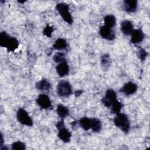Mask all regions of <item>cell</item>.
<instances>
[{
	"label": "cell",
	"mask_w": 150,
	"mask_h": 150,
	"mask_svg": "<svg viewBox=\"0 0 150 150\" xmlns=\"http://www.w3.org/2000/svg\"><path fill=\"white\" fill-rule=\"evenodd\" d=\"M104 22L105 26L112 28L116 24V18L112 15H107L104 18Z\"/></svg>",
	"instance_id": "cell-19"
},
{
	"label": "cell",
	"mask_w": 150,
	"mask_h": 150,
	"mask_svg": "<svg viewBox=\"0 0 150 150\" xmlns=\"http://www.w3.org/2000/svg\"><path fill=\"white\" fill-rule=\"evenodd\" d=\"M117 94L113 89H107L105 96L101 99V103L105 107L110 108L112 104L117 100Z\"/></svg>",
	"instance_id": "cell-6"
},
{
	"label": "cell",
	"mask_w": 150,
	"mask_h": 150,
	"mask_svg": "<svg viewBox=\"0 0 150 150\" xmlns=\"http://www.w3.org/2000/svg\"><path fill=\"white\" fill-rule=\"evenodd\" d=\"M3 142H4V139H3V136H2V134H1V147H2L3 145H2V144H3Z\"/></svg>",
	"instance_id": "cell-29"
},
{
	"label": "cell",
	"mask_w": 150,
	"mask_h": 150,
	"mask_svg": "<svg viewBox=\"0 0 150 150\" xmlns=\"http://www.w3.org/2000/svg\"><path fill=\"white\" fill-rule=\"evenodd\" d=\"M99 34L102 38L108 40H112L115 38V33L112 28H110L105 25L100 27Z\"/></svg>",
	"instance_id": "cell-7"
},
{
	"label": "cell",
	"mask_w": 150,
	"mask_h": 150,
	"mask_svg": "<svg viewBox=\"0 0 150 150\" xmlns=\"http://www.w3.org/2000/svg\"><path fill=\"white\" fill-rule=\"evenodd\" d=\"M56 71L60 77H64L69 74V66L66 62L59 63L56 66Z\"/></svg>",
	"instance_id": "cell-14"
},
{
	"label": "cell",
	"mask_w": 150,
	"mask_h": 150,
	"mask_svg": "<svg viewBox=\"0 0 150 150\" xmlns=\"http://www.w3.org/2000/svg\"><path fill=\"white\" fill-rule=\"evenodd\" d=\"M56 112H57V115L61 118H66L69 114V108L67 107H66L62 104H59L57 106Z\"/></svg>",
	"instance_id": "cell-17"
},
{
	"label": "cell",
	"mask_w": 150,
	"mask_h": 150,
	"mask_svg": "<svg viewBox=\"0 0 150 150\" xmlns=\"http://www.w3.org/2000/svg\"><path fill=\"white\" fill-rule=\"evenodd\" d=\"M138 90L137 85L131 81L125 83L121 88L120 91L124 93L126 96H129L134 94Z\"/></svg>",
	"instance_id": "cell-9"
},
{
	"label": "cell",
	"mask_w": 150,
	"mask_h": 150,
	"mask_svg": "<svg viewBox=\"0 0 150 150\" xmlns=\"http://www.w3.org/2000/svg\"><path fill=\"white\" fill-rule=\"evenodd\" d=\"M16 118L19 123L22 125L31 127L33 125V121L28 114V112L23 108H20L16 112Z\"/></svg>",
	"instance_id": "cell-5"
},
{
	"label": "cell",
	"mask_w": 150,
	"mask_h": 150,
	"mask_svg": "<svg viewBox=\"0 0 150 150\" xmlns=\"http://www.w3.org/2000/svg\"><path fill=\"white\" fill-rule=\"evenodd\" d=\"M114 124L125 134H127L129 131L130 122L127 115L124 113L119 112L116 114L114 119Z\"/></svg>",
	"instance_id": "cell-2"
},
{
	"label": "cell",
	"mask_w": 150,
	"mask_h": 150,
	"mask_svg": "<svg viewBox=\"0 0 150 150\" xmlns=\"http://www.w3.org/2000/svg\"><path fill=\"white\" fill-rule=\"evenodd\" d=\"M82 92H83L82 90H77L75 92V95L76 96H80L82 93Z\"/></svg>",
	"instance_id": "cell-28"
},
{
	"label": "cell",
	"mask_w": 150,
	"mask_h": 150,
	"mask_svg": "<svg viewBox=\"0 0 150 150\" xmlns=\"http://www.w3.org/2000/svg\"><path fill=\"white\" fill-rule=\"evenodd\" d=\"M67 47V42L65 39L63 38H59L57 39L54 43L53 45V47L54 49L58 50H62L66 49Z\"/></svg>",
	"instance_id": "cell-18"
},
{
	"label": "cell",
	"mask_w": 150,
	"mask_h": 150,
	"mask_svg": "<svg viewBox=\"0 0 150 150\" xmlns=\"http://www.w3.org/2000/svg\"><path fill=\"white\" fill-rule=\"evenodd\" d=\"M11 147L13 150H24L26 149L25 144L21 141H16L13 142L12 144Z\"/></svg>",
	"instance_id": "cell-23"
},
{
	"label": "cell",
	"mask_w": 150,
	"mask_h": 150,
	"mask_svg": "<svg viewBox=\"0 0 150 150\" xmlns=\"http://www.w3.org/2000/svg\"><path fill=\"white\" fill-rule=\"evenodd\" d=\"M79 125L86 131H88L90 129H91L92 127V118L88 117H82L81 118L78 122Z\"/></svg>",
	"instance_id": "cell-15"
},
{
	"label": "cell",
	"mask_w": 150,
	"mask_h": 150,
	"mask_svg": "<svg viewBox=\"0 0 150 150\" xmlns=\"http://www.w3.org/2000/svg\"><path fill=\"white\" fill-rule=\"evenodd\" d=\"M58 129V137L64 142H69L71 139V133L70 132L65 128L64 126L57 129Z\"/></svg>",
	"instance_id": "cell-13"
},
{
	"label": "cell",
	"mask_w": 150,
	"mask_h": 150,
	"mask_svg": "<svg viewBox=\"0 0 150 150\" xmlns=\"http://www.w3.org/2000/svg\"><path fill=\"white\" fill-rule=\"evenodd\" d=\"M56 10L63 20L68 24L71 25L73 22V17L69 12V6L68 4L63 2L59 3L56 6Z\"/></svg>",
	"instance_id": "cell-3"
},
{
	"label": "cell",
	"mask_w": 150,
	"mask_h": 150,
	"mask_svg": "<svg viewBox=\"0 0 150 150\" xmlns=\"http://www.w3.org/2000/svg\"><path fill=\"white\" fill-rule=\"evenodd\" d=\"M51 87V83L46 79H42L36 83V88L40 91H48Z\"/></svg>",
	"instance_id": "cell-16"
},
{
	"label": "cell",
	"mask_w": 150,
	"mask_h": 150,
	"mask_svg": "<svg viewBox=\"0 0 150 150\" xmlns=\"http://www.w3.org/2000/svg\"><path fill=\"white\" fill-rule=\"evenodd\" d=\"M123 7L127 13H133L137 9L138 2L135 0H125L123 2Z\"/></svg>",
	"instance_id": "cell-10"
},
{
	"label": "cell",
	"mask_w": 150,
	"mask_h": 150,
	"mask_svg": "<svg viewBox=\"0 0 150 150\" xmlns=\"http://www.w3.org/2000/svg\"><path fill=\"white\" fill-rule=\"evenodd\" d=\"M137 55L139 59H140V60H141L142 62H144L146 59V57L148 55V53L144 49L139 47L138 50Z\"/></svg>",
	"instance_id": "cell-24"
},
{
	"label": "cell",
	"mask_w": 150,
	"mask_h": 150,
	"mask_svg": "<svg viewBox=\"0 0 150 150\" xmlns=\"http://www.w3.org/2000/svg\"><path fill=\"white\" fill-rule=\"evenodd\" d=\"M122 107H123V104L121 102L117 100L111 106V107H110L111 112L112 114H117L120 112Z\"/></svg>",
	"instance_id": "cell-21"
},
{
	"label": "cell",
	"mask_w": 150,
	"mask_h": 150,
	"mask_svg": "<svg viewBox=\"0 0 150 150\" xmlns=\"http://www.w3.org/2000/svg\"><path fill=\"white\" fill-rule=\"evenodd\" d=\"M19 43L18 39L7 34L5 32L0 33V46L5 47L9 52H14L19 47Z\"/></svg>",
	"instance_id": "cell-1"
},
{
	"label": "cell",
	"mask_w": 150,
	"mask_h": 150,
	"mask_svg": "<svg viewBox=\"0 0 150 150\" xmlns=\"http://www.w3.org/2000/svg\"><path fill=\"white\" fill-rule=\"evenodd\" d=\"M134 26L131 21L124 20L121 23V30L125 35H131L134 30Z\"/></svg>",
	"instance_id": "cell-12"
},
{
	"label": "cell",
	"mask_w": 150,
	"mask_h": 150,
	"mask_svg": "<svg viewBox=\"0 0 150 150\" xmlns=\"http://www.w3.org/2000/svg\"><path fill=\"white\" fill-rule=\"evenodd\" d=\"M102 127L101 121L96 118H92V127L91 129L94 132H99Z\"/></svg>",
	"instance_id": "cell-20"
},
{
	"label": "cell",
	"mask_w": 150,
	"mask_h": 150,
	"mask_svg": "<svg viewBox=\"0 0 150 150\" xmlns=\"http://www.w3.org/2000/svg\"><path fill=\"white\" fill-rule=\"evenodd\" d=\"M64 126V121L63 120H61V121H59V122H57V124H56V127L59 129L62 127Z\"/></svg>",
	"instance_id": "cell-27"
},
{
	"label": "cell",
	"mask_w": 150,
	"mask_h": 150,
	"mask_svg": "<svg viewBox=\"0 0 150 150\" xmlns=\"http://www.w3.org/2000/svg\"><path fill=\"white\" fill-rule=\"evenodd\" d=\"M56 91L59 96L67 97L72 93V87L68 81L62 80L57 84Z\"/></svg>",
	"instance_id": "cell-4"
},
{
	"label": "cell",
	"mask_w": 150,
	"mask_h": 150,
	"mask_svg": "<svg viewBox=\"0 0 150 150\" xmlns=\"http://www.w3.org/2000/svg\"><path fill=\"white\" fill-rule=\"evenodd\" d=\"M101 64L102 65L104 66H107L108 65H110V56L108 54H105L104 55L102 56L101 57Z\"/></svg>",
	"instance_id": "cell-26"
},
{
	"label": "cell",
	"mask_w": 150,
	"mask_h": 150,
	"mask_svg": "<svg viewBox=\"0 0 150 150\" xmlns=\"http://www.w3.org/2000/svg\"><path fill=\"white\" fill-rule=\"evenodd\" d=\"M37 104L42 108L47 109L52 107V103L48 96L41 94L36 98Z\"/></svg>",
	"instance_id": "cell-8"
},
{
	"label": "cell",
	"mask_w": 150,
	"mask_h": 150,
	"mask_svg": "<svg viewBox=\"0 0 150 150\" xmlns=\"http://www.w3.org/2000/svg\"><path fill=\"white\" fill-rule=\"evenodd\" d=\"M145 35L141 29H137L133 30L131 33V42L133 44H137L141 42L144 39Z\"/></svg>",
	"instance_id": "cell-11"
},
{
	"label": "cell",
	"mask_w": 150,
	"mask_h": 150,
	"mask_svg": "<svg viewBox=\"0 0 150 150\" xmlns=\"http://www.w3.org/2000/svg\"><path fill=\"white\" fill-rule=\"evenodd\" d=\"M53 60L56 63H59L66 61L64 57V54L61 52H57L54 54L53 56Z\"/></svg>",
	"instance_id": "cell-22"
},
{
	"label": "cell",
	"mask_w": 150,
	"mask_h": 150,
	"mask_svg": "<svg viewBox=\"0 0 150 150\" xmlns=\"http://www.w3.org/2000/svg\"><path fill=\"white\" fill-rule=\"evenodd\" d=\"M53 30H54V29H53V26H49V25H47L45 27V28L43 30V33L46 36H47L48 38H50L52 36V34Z\"/></svg>",
	"instance_id": "cell-25"
}]
</instances>
